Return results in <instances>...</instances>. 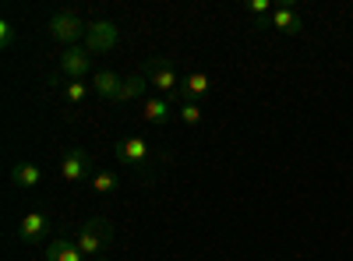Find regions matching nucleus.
<instances>
[{
  "instance_id": "obj_1",
  "label": "nucleus",
  "mask_w": 353,
  "mask_h": 261,
  "mask_svg": "<svg viewBox=\"0 0 353 261\" xmlns=\"http://www.w3.org/2000/svg\"><path fill=\"white\" fill-rule=\"evenodd\" d=\"M46 32H50L53 43H61L64 50L68 46H81L85 36H88V21L78 11H57L50 18V25H46Z\"/></svg>"
},
{
  "instance_id": "obj_2",
  "label": "nucleus",
  "mask_w": 353,
  "mask_h": 261,
  "mask_svg": "<svg viewBox=\"0 0 353 261\" xmlns=\"http://www.w3.org/2000/svg\"><path fill=\"white\" fill-rule=\"evenodd\" d=\"M74 244L81 247L85 258H103L106 247L113 244V222L103 219V216H92V219L78 229V240H74Z\"/></svg>"
},
{
  "instance_id": "obj_3",
  "label": "nucleus",
  "mask_w": 353,
  "mask_h": 261,
  "mask_svg": "<svg viewBox=\"0 0 353 261\" xmlns=\"http://www.w3.org/2000/svg\"><path fill=\"white\" fill-rule=\"evenodd\" d=\"M145 78H149V85H152L156 96H173V99H176L184 74H176V67H173L170 56H152V61L145 64Z\"/></svg>"
},
{
  "instance_id": "obj_4",
  "label": "nucleus",
  "mask_w": 353,
  "mask_h": 261,
  "mask_svg": "<svg viewBox=\"0 0 353 261\" xmlns=\"http://www.w3.org/2000/svg\"><path fill=\"white\" fill-rule=\"evenodd\" d=\"M61 180L68 184V187H78V184H85V180H92V156H88L85 149H78V145H71V149H64L61 152Z\"/></svg>"
},
{
  "instance_id": "obj_5",
  "label": "nucleus",
  "mask_w": 353,
  "mask_h": 261,
  "mask_svg": "<svg viewBox=\"0 0 353 261\" xmlns=\"http://www.w3.org/2000/svg\"><path fill=\"white\" fill-rule=\"evenodd\" d=\"M117 43H121V28H117V21H88V36H85V50L99 56V53H110Z\"/></svg>"
},
{
  "instance_id": "obj_6",
  "label": "nucleus",
  "mask_w": 353,
  "mask_h": 261,
  "mask_svg": "<svg viewBox=\"0 0 353 261\" xmlns=\"http://www.w3.org/2000/svg\"><path fill=\"white\" fill-rule=\"evenodd\" d=\"M113 156H117V163H121L124 169H145L152 152H149V141L131 134V138H121L113 145Z\"/></svg>"
},
{
  "instance_id": "obj_7",
  "label": "nucleus",
  "mask_w": 353,
  "mask_h": 261,
  "mask_svg": "<svg viewBox=\"0 0 353 261\" xmlns=\"http://www.w3.org/2000/svg\"><path fill=\"white\" fill-rule=\"evenodd\" d=\"M57 64H61V74H64L68 81H85L88 74H96V71H92V53L85 50V43H81V46H68Z\"/></svg>"
},
{
  "instance_id": "obj_8",
  "label": "nucleus",
  "mask_w": 353,
  "mask_h": 261,
  "mask_svg": "<svg viewBox=\"0 0 353 261\" xmlns=\"http://www.w3.org/2000/svg\"><path fill=\"white\" fill-rule=\"evenodd\" d=\"M50 237V216L43 209H32L28 216H21V226H18V240L25 247H39L43 240Z\"/></svg>"
},
{
  "instance_id": "obj_9",
  "label": "nucleus",
  "mask_w": 353,
  "mask_h": 261,
  "mask_svg": "<svg viewBox=\"0 0 353 261\" xmlns=\"http://www.w3.org/2000/svg\"><path fill=\"white\" fill-rule=\"evenodd\" d=\"M212 92V78L205 71H188L181 78V92H176V103H201Z\"/></svg>"
},
{
  "instance_id": "obj_10",
  "label": "nucleus",
  "mask_w": 353,
  "mask_h": 261,
  "mask_svg": "<svg viewBox=\"0 0 353 261\" xmlns=\"http://www.w3.org/2000/svg\"><path fill=\"white\" fill-rule=\"evenodd\" d=\"M269 28H276V32H283V36H297L304 28V18H301L297 4H279L269 18Z\"/></svg>"
},
{
  "instance_id": "obj_11",
  "label": "nucleus",
  "mask_w": 353,
  "mask_h": 261,
  "mask_svg": "<svg viewBox=\"0 0 353 261\" xmlns=\"http://www.w3.org/2000/svg\"><path fill=\"white\" fill-rule=\"evenodd\" d=\"M152 96V85H149V78H145V71H134V74H128L124 78V85H121V99L117 103H145Z\"/></svg>"
},
{
  "instance_id": "obj_12",
  "label": "nucleus",
  "mask_w": 353,
  "mask_h": 261,
  "mask_svg": "<svg viewBox=\"0 0 353 261\" xmlns=\"http://www.w3.org/2000/svg\"><path fill=\"white\" fill-rule=\"evenodd\" d=\"M141 117L149 121V124H156V127H163V124L176 121V109L170 106L166 96H149V99L141 103Z\"/></svg>"
},
{
  "instance_id": "obj_13",
  "label": "nucleus",
  "mask_w": 353,
  "mask_h": 261,
  "mask_svg": "<svg viewBox=\"0 0 353 261\" xmlns=\"http://www.w3.org/2000/svg\"><path fill=\"white\" fill-rule=\"evenodd\" d=\"M121 85H124V78L117 74V71H96L92 74V92L99 96V99H106V103H117L121 99Z\"/></svg>"
},
{
  "instance_id": "obj_14",
  "label": "nucleus",
  "mask_w": 353,
  "mask_h": 261,
  "mask_svg": "<svg viewBox=\"0 0 353 261\" xmlns=\"http://www.w3.org/2000/svg\"><path fill=\"white\" fill-rule=\"evenodd\" d=\"M43 258H46V261H88V258L81 254V247H78L74 240H68V237H53V240L46 244Z\"/></svg>"
},
{
  "instance_id": "obj_15",
  "label": "nucleus",
  "mask_w": 353,
  "mask_h": 261,
  "mask_svg": "<svg viewBox=\"0 0 353 261\" xmlns=\"http://www.w3.org/2000/svg\"><path fill=\"white\" fill-rule=\"evenodd\" d=\"M39 180H43V169L36 163H14L11 166V187L32 191V187H39Z\"/></svg>"
},
{
  "instance_id": "obj_16",
  "label": "nucleus",
  "mask_w": 353,
  "mask_h": 261,
  "mask_svg": "<svg viewBox=\"0 0 353 261\" xmlns=\"http://www.w3.org/2000/svg\"><path fill=\"white\" fill-rule=\"evenodd\" d=\"M88 187H92L96 198H113L117 191H121V177H117V169H96Z\"/></svg>"
},
{
  "instance_id": "obj_17",
  "label": "nucleus",
  "mask_w": 353,
  "mask_h": 261,
  "mask_svg": "<svg viewBox=\"0 0 353 261\" xmlns=\"http://www.w3.org/2000/svg\"><path fill=\"white\" fill-rule=\"evenodd\" d=\"M61 92H64V103L74 109V106H85L88 99H92V81H64L61 85Z\"/></svg>"
},
{
  "instance_id": "obj_18",
  "label": "nucleus",
  "mask_w": 353,
  "mask_h": 261,
  "mask_svg": "<svg viewBox=\"0 0 353 261\" xmlns=\"http://www.w3.org/2000/svg\"><path fill=\"white\" fill-rule=\"evenodd\" d=\"M244 11L254 18V25L258 28H269V18H272V4H269V0H248V4H244Z\"/></svg>"
},
{
  "instance_id": "obj_19",
  "label": "nucleus",
  "mask_w": 353,
  "mask_h": 261,
  "mask_svg": "<svg viewBox=\"0 0 353 261\" xmlns=\"http://www.w3.org/2000/svg\"><path fill=\"white\" fill-rule=\"evenodd\" d=\"M176 121H181L184 127H198L205 121L201 103H176Z\"/></svg>"
},
{
  "instance_id": "obj_20",
  "label": "nucleus",
  "mask_w": 353,
  "mask_h": 261,
  "mask_svg": "<svg viewBox=\"0 0 353 261\" xmlns=\"http://www.w3.org/2000/svg\"><path fill=\"white\" fill-rule=\"evenodd\" d=\"M14 43H18V28H14V21L11 18H0V50H14Z\"/></svg>"
},
{
  "instance_id": "obj_21",
  "label": "nucleus",
  "mask_w": 353,
  "mask_h": 261,
  "mask_svg": "<svg viewBox=\"0 0 353 261\" xmlns=\"http://www.w3.org/2000/svg\"><path fill=\"white\" fill-rule=\"evenodd\" d=\"M96 261H106V258H96Z\"/></svg>"
}]
</instances>
